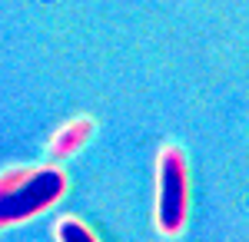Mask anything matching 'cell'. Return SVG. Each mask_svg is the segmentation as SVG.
I'll return each mask as SVG.
<instances>
[{
    "instance_id": "obj_2",
    "label": "cell",
    "mask_w": 249,
    "mask_h": 242,
    "mask_svg": "<svg viewBox=\"0 0 249 242\" xmlns=\"http://www.w3.org/2000/svg\"><path fill=\"white\" fill-rule=\"evenodd\" d=\"M90 130H93V123H90V120H80V123H73V126H67V130L53 139V149H57V153H67V149L80 146V143L90 136Z\"/></svg>"
},
{
    "instance_id": "obj_1",
    "label": "cell",
    "mask_w": 249,
    "mask_h": 242,
    "mask_svg": "<svg viewBox=\"0 0 249 242\" xmlns=\"http://www.w3.org/2000/svg\"><path fill=\"white\" fill-rule=\"evenodd\" d=\"M156 219L163 232H179L186 219V166L179 149L160 153V209Z\"/></svg>"
},
{
    "instance_id": "obj_3",
    "label": "cell",
    "mask_w": 249,
    "mask_h": 242,
    "mask_svg": "<svg viewBox=\"0 0 249 242\" xmlns=\"http://www.w3.org/2000/svg\"><path fill=\"white\" fill-rule=\"evenodd\" d=\"M57 239L60 242H96L90 232H87V225H80L77 219H60L57 223Z\"/></svg>"
}]
</instances>
